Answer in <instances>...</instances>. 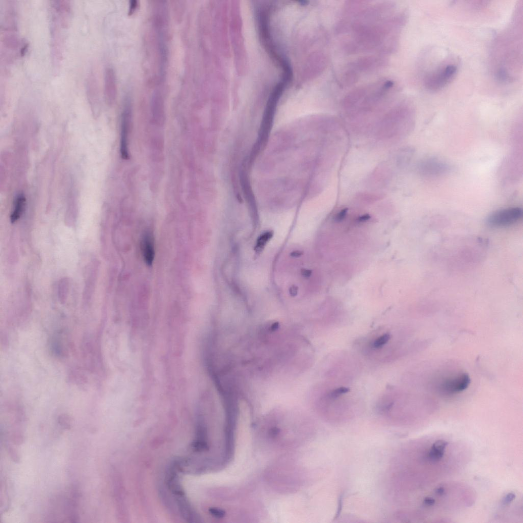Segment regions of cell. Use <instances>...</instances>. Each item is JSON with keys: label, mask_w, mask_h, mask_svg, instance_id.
Returning a JSON list of instances; mask_svg holds the SVG:
<instances>
[{"label": "cell", "mask_w": 523, "mask_h": 523, "mask_svg": "<svg viewBox=\"0 0 523 523\" xmlns=\"http://www.w3.org/2000/svg\"><path fill=\"white\" fill-rule=\"evenodd\" d=\"M137 5L136 1H132L130 4L129 13H133L136 10Z\"/></svg>", "instance_id": "7402d4cb"}, {"label": "cell", "mask_w": 523, "mask_h": 523, "mask_svg": "<svg viewBox=\"0 0 523 523\" xmlns=\"http://www.w3.org/2000/svg\"><path fill=\"white\" fill-rule=\"evenodd\" d=\"M450 170L447 163L435 157L425 159L419 165L420 173L427 177L442 176L448 173Z\"/></svg>", "instance_id": "ba28073f"}, {"label": "cell", "mask_w": 523, "mask_h": 523, "mask_svg": "<svg viewBox=\"0 0 523 523\" xmlns=\"http://www.w3.org/2000/svg\"><path fill=\"white\" fill-rule=\"evenodd\" d=\"M301 273L304 278H308L312 275V271L310 269H302Z\"/></svg>", "instance_id": "ffe728a7"}, {"label": "cell", "mask_w": 523, "mask_h": 523, "mask_svg": "<svg viewBox=\"0 0 523 523\" xmlns=\"http://www.w3.org/2000/svg\"><path fill=\"white\" fill-rule=\"evenodd\" d=\"M273 233L271 231H267L262 234L257 239L256 245L254 248L256 254H259L264 249L267 243L272 237Z\"/></svg>", "instance_id": "2e32d148"}, {"label": "cell", "mask_w": 523, "mask_h": 523, "mask_svg": "<svg viewBox=\"0 0 523 523\" xmlns=\"http://www.w3.org/2000/svg\"><path fill=\"white\" fill-rule=\"evenodd\" d=\"M312 394L317 408L327 414L349 412L357 400L350 385L325 380L316 385Z\"/></svg>", "instance_id": "3957f363"}, {"label": "cell", "mask_w": 523, "mask_h": 523, "mask_svg": "<svg viewBox=\"0 0 523 523\" xmlns=\"http://www.w3.org/2000/svg\"><path fill=\"white\" fill-rule=\"evenodd\" d=\"M365 358L375 363L396 361L409 353L414 345L401 327L383 326L361 337L355 344Z\"/></svg>", "instance_id": "7a4b0ae2"}, {"label": "cell", "mask_w": 523, "mask_h": 523, "mask_svg": "<svg viewBox=\"0 0 523 523\" xmlns=\"http://www.w3.org/2000/svg\"><path fill=\"white\" fill-rule=\"evenodd\" d=\"M289 293L291 296H295L298 293V287L296 286H292L289 289Z\"/></svg>", "instance_id": "44dd1931"}, {"label": "cell", "mask_w": 523, "mask_h": 523, "mask_svg": "<svg viewBox=\"0 0 523 523\" xmlns=\"http://www.w3.org/2000/svg\"><path fill=\"white\" fill-rule=\"evenodd\" d=\"M324 366V380L343 384L351 385L361 371L359 360L346 351L331 354Z\"/></svg>", "instance_id": "277c9868"}, {"label": "cell", "mask_w": 523, "mask_h": 523, "mask_svg": "<svg viewBox=\"0 0 523 523\" xmlns=\"http://www.w3.org/2000/svg\"><path fill=\"white\" fill-rule=\"evenodd\" d=\"M104 95L107 102L113 103L117 95L116 77L113 69L107 67L105 69L104 77Z\"/></svg>", "instance_id": "30bf717a"}, {"label": "cell", "mask_w": 523, "mask_h": 523, "mask_svg": "<svg viewBox=\"0 0 523 523\" xmlns=\"http://www.w3.org/2000/svg\"><path fill=\"white\" fill-rule=\"evenodd\" d=\"M371 218V216L368 214H365L359 217L358 219L359 222H365L369 220Z\"/></svg>", "instance_id": "603a6c76"}, {"label": "cell", "mask_w": 523, "mask_h": 523, "mask_svg": "<svg viewBox=\"0 0 523 523\" xmlns=\"http://www.w3.org/2000/svg\"><path fill=\"white\" fill-rule=\"evenodd\" d=\"M395 11L391 4L347 5L338 27L344 50L354 54L390 49L402 20Z\"/></svg>", "instance_id": "6da1fadb"}, {"label": "cell", "mask_w": 523, "mask_h": 523, "mask_svg": "<svg viewBox=\"0 0 523 523\" xmlns=\"http://www.w3.org/2000/svg\"><path fill=\"white\" fill-rule=\"evenodd\" d=\"M448 443L443 440L435 441L425 456V460L431 463L439 461L443 457Z\"/></svg>", "instance_id": "4fadbf2b"}, {"label": "cell", "mask_w": 523, "mask_h": 523, "mask_svg": "<svg viewBox=\"0 0 523 523\" xmlns=\"http://www.w3.org/2000/svg\"><path fill=\"white\" fill-rule=\"evenodd\" d=\"M522 210L519 207H511L497 210L491 213L486 219L491 227L500 228L514 224L522 217Z\"/></svg>", "instance_id": "52a82bcc"}, {"label": "cell", "mask_w": 523, "mask_h": 523, "mask_svg": "<svg viewBox=\"0 0 523 523\" xmlns=\"http://www.w3.org/2000/svg\"><path fill=\"white\" fill-rule=\"evenodd\" d=\"M96 280V267L93 266L91 268V271L89 272L88 279L86 280L85 284V294L84 295L86 297L91 296L92 294L93 286H94V283Z\"/></svg>", "instance_id": "9a60e30c"}, {"label": "cell", "mask_w": 523, "mask_h": 523, "mask_svg": "<svg viewBox=\"0 0 523 523\" xmlns=\"http://www.w3.org/2000/svg\"><path fill=\"white\" fill-rule=\"evenodd\" d=\"M435 500L432 497H426L424 499L423 501V504L424 506L429 507L433 506L435 504Z\"/></svg>", "instance_id": "d6986e66"}, {"label": "cell", "mask_w": 523, "mask_h": 523, "mask_svg": "<svg viewBox=\"0 0 523 523\" xmlns=\"http://www.w3.org/2000/svg\"><path fill=\"white\" fill-rule=\"evenodd\" d=\"M435 491L437 495L441 496L444 493L445 489L443 487H439Z\"/></svg>", "instance_id": "cb8c5ba5"}, {"label": "cell", "mask_w": 523, "mask_h": 523, "mask_svg": "<svg viewBox=\"0 0 523 523\" xmlns=\"http://www.w3.org/2000/svg\"><path fill=\"white\" fill-rule=\"evenodd\" d=\"M347 211L348 209L347 208L342 209L335 217V221L340 222L343 221L347 215Z\"/></svg>", "instance_id": "e0dca14e"}, {"label": "cell", "mask_w": 523, "mask_h": 523, "mask_svg": "<svg viewBox=\"0 0 523 523\" xmlns=\"http://www.w3.org/2000/svg\"><path fill=\"white\" fill-rule=\"evenodd\" d=\"M141 249L143 258L148 266L152 265L155 256L153 238L150 232H146L142 236Z\"/></svg>", "instance_id": "8fae6325"}, {"label": "cell", "mask_w": 523, "mask_h": 523, "mask_svg": "<svg viewBox=\"0 0 523 523\" xmlns=\"http://www.w3.org/2000/svg\"><path fill=\"white\" fill-rule=\"evenodd\" d=\"M470 382L467 373L457 372L436 377L431 382V387L439 394L449 396L464 391Z\"/></svg>", "instance_id": "5b68a950"}, {"label": "cell", "mask_w": 523, "mask_h": 523, "mask_svg": "<svg viewBox=\"0 0 523 523\" xmlns=\"http://www.w3.org/2000/svg\"><path fill=\"white\" fill-rule=\"evenodd\" d=\"M515 495L514 493H509L503 498L502 503L503 505H506L510 503L514 498Z\"/></svg>", "instance_id": "ac0fdd59"}, {"label": "cell", "mask_w": 523, "mask_h": 523, "mask_svg": "<svg viewBox=\"0 0 523 523\" xmlns=\"http://www.w3.org/2000/svg\"><path fill=\"white\" fill-rule=\"evenodd\" d=\"M26 204L24 195L20 193L17 195L14 203L13 211L10 215L11 222L13 223L17 221L23 213Z\"/></svg>", "instance_id": "5bb4252c"}, {"label": "cell", "mask_w": 523, "mask_h": 523, "mask_svg": "<svg viewBox=\"0 0 523 523\" xmlns=\"http://www.w3.org/2000/svg\"><path fill=\"white\" fill-rule=\"evenodd\" d=\"M86 95L89 103L94 109L99 103V88L96 74L91 71L88 77L86 83Z\"/></svg>", "instance_id": "7c38bea8"}, {"label": "cell", "mask_w": 523, "mask_h": 523, "mask_svg": "<svg viewBox=\"0 0 523 523\" xmlns=\"http://www.w3.org/2000/svg\"><path fill=\"white\" fill-rule=\"evenodd\" d=\"M303 253L300 251H295L291 253L290 255L293 257H298L302 255Z\"/></svg>", "instance_id": "d4e9b609"}, {"label": "cell", "mask_w": 523, "mask_h": 523, "mask_svg": "<svg viewBox=\"0 0 523 523\" xmlns=\"http://www.w3.org/2000/svg\"><path fill=\"white\" fill-rule=\"evenodd\" d=\"M457 69V65L453 63L446 64L438 68L425 77L424 81L425 87L431 91L442 89L453 80Z\"/></svg>", "instance_id": "8992f818"}, {"label": "cell", "mask_w": 523, "mask_h": 523, "mask_svg": "<svg viewBox=\"0 0 523 523\" xmlns=\"http://www.w3.org/2000/svg\"><path fill=\"white\" fill-rule=\"evenodd\" d=\"M131 122V109L129 105L125 107L121 120L120 153L123 158H129L128 141Z\"/></svg>", "instance_id": "9c48e42d"}]
</instances>
